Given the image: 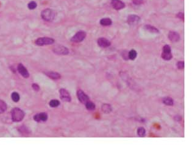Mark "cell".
I'll list each match as a JSON object with an SVG mask.
<instances>
[{
	"label": "cell",
	"instance_id": "1",
	"mask_svg": "<svg viewBox=\"0 0 192 145\" xmlns=\"http://www.w3.org/2000/svg\"><path fill=\"white\" fill-rule=\"evenodd\" d=\"M12 120L14 122H19L25 117V112L18 107H15L11 111Z\"/></svg>",
	"mask_w": 192,
	"mask_h": 145
},
{
	"label": "cell",
	"instance_id": "2",
	"mask_svg": "<svg viewBox=\"0 0 192 145\" xmlns=\"http://www.w3.org/2000/svg\"><path fill=\"white\" fill-rule=\"evenodd\" d=\"M41 17L42 19L46 21H51L54 19L55 13L52 9H46L41 12Z\"/></svg>",
	"mask_w": 192,
	"mask_h": 145
},
{
	"label": "cell",
	"instance_id": "3",
	"mask_svg": "<svg viewBox=\"0 0 192 145\" xmlns=\"http://www.w3.org/2000/svg\"><path fill=\"white\" fill-rule=\"evenodd\" d=\"M54 43V40L51 38H48V37H41V38L37 39L35 41V44L40 46L52 44Z\"/></svg>",
	"mask_w": 192,
	"mask_h": 145
},
{
	"label": "cell",
	"instance_id": "4",
	"mask_svg": "<svg viewBox=\"0 0 192 145\" xmlns=\"http://www.w3.org/2000/svg\"><path fill=\"white\" fill-rule=\"evenodd\" d=\"M162 58L166 61H169L173 58V55L171 54V50L170 46L167 44L163 46Z\"/></svg>",
	"mask_w": 192,
	"mask_h": 145
},
{
	"label": "cell",
	"instance_id": "5",
	"mask_svg": "<svg viewBox=\"0 0 192 145\" xmlns=\"http://www.w3.org/2000/svg\"><path fill=\"white\" fill-rule=\"evenodd\" d=\"M86 36V34L85 32L79 31L72 37L71 41L74 42V43H79V42H81L85 39Z\"/></svg>",
	"mask_w": 192,
	"mask_h": 145
},
{
	"label": "cell",
	"instance_id": "6",
	"mask_svg": "<svg viewBox=\"0 0 192 145\" xmlns=\"http://www.w3.org/2000/svg\"><path fill=\"white\" fill-rule=\"evenodd\" d=\"M53 50L55 54L59 55H67L69 54L68 49L66 47L61 45L55 46Z\"/></svg>",
	"mask_w": 192,
	"mask_h": 145
},
{
	"label": "cell",
	"instance_id": "7",
	"mask_svg": "<svg viewBox=\"0 0 192 145\" xmlns=\"http://www.w3.org/2000/svg\"><path fill=\"white\" fill-rule=\"evenodd\" d=\"M77 97L79 101L83 104H86L88 101H89V97L82 90H78L77 91Z\"/></svg>",
	"mask_w": 192,
	"mask_h": 145
},
{
	"label": "cell",
	"instance_id": "8",
	"mask_svg": "<svg viewBox=\"0 0 192 145\" xmlns=\"http://www.w3.org/2000/svg\"><path fill=\"white\" fill-rule=\"evenodd\" d=\"M60 97L63 101L66 102L71 101V96H70L69 92L65 89H60L59 90Z\"/></svg>",
	"mask_w": 192,
	"mask_h": 145
},
{
	"label": "cell",
	"instance_id": "9",
	"mask_svg": "<svg viewBox=\"0 0 192 145\" xmlns=\"http://www.w3.org/2000/svg\"><path fill=\"white\" fill-rule=\"evenodd\" d=\"M17 70H18V72H19L21 74V75L24 78H27L29 77V72L27 71V70L26 69V68L24 66H23V65L21 63H20L18 65Z\"/></svg>",
	"mask_w": 192,
	"mask_h": 145
},
{
	"label": "cell",
	"instance_id": "10",
	"mask_svg": "<svg viewBox=\"0 0 192 145\" xmlns=\"http://www.w3.org/2000/svg\"><path fill=\"white\" fill-rule=\"evenodd\" d=\"M128 23L131 26L136 25L139 23L140 18L136 15H130L128 17Z\"/></svg>",
	"mask_w": 192,
	"mask_h": 145
},
{
	"label": "cell",
	"instance_id": "11",
	"mask_svg": "<svg viewBox=\"0 0 192 145\" xmlns=\"http://www.w3.org/2000/svg\"><path fill=\"white\" fill-rule=\"evenodd\" d=\"M34 120L37 122H41V121H46L48 120V115L45 112H41L39 114H37L34 117Z\"/></svg>",
	"mask_w": 192,
	"mask_h": 145
},
{
	"label": "cell",
	"instance_id": "12",
	"mask_svg": "<svg viewBox=\"0 0 192 145\" xmlns=\"http://www.w3.org/2000/svg\"><path fill=\"white\" fill-rule=\"evenodd\" d=\"M111 4L112 7L116 10H120V9H122L125 6L124 3L120 1V0H112Z\"/></svg>",
	"mask_w": 192,
	"mask_h": 145
},
{
	"label": "cell",
	"instance_id": "13",
	"mask_svg": "<svg viewBox=\"0 0 192 145\" xmlns=\"http://www.w3.org/2000/svg\"><path fill=\"white\" fill-rule=\"evenodd\" d=\"M98 44L102 48H106L110 46V42L105 38H100L98 40Z\"/></svg>",
	"mask_w": 192,
	"mask_h": 145
},
{
	"label": "cell",
	"instance_id": "14",
	"mask_svg": "<svg viewBox=\"0 0 192 145\" xmlns=\"http://www.w3.org/2000/svg\"><path fill=\"white\" fill-rule=\"evenodd\" d=\"M168 38L172 42H177L180 40V36L176 32H170L168 34Z\"/></svg>",
	"mask_w": 192,
	"mask_h": 145
},
{
	"label": "cell",
	"instance_id": "15",
	"mask_svg": "<svg viewBox=\"0 0 192 145\" xmlns=\"http://www.w3.org/2000/svg\"><path fill=\"white\" fill-rule=\"evenodd\" d=\"M45 74L47 75L48 77H50L51 79H60V77H61V75L56 72H53V71H48V72H46Z\"/></svg>",
	"mask_w": 192,
	"mask_h": 145
},
{
	"label": "cell",
	"instance_id": "16",
	"mask_svg": "<svg viewBox=\"0 0 192 145\" xmlns=\"http://www.w3.org/2000/svg\"><path fill=\"white\" fill-rule=\"evenodd\" d=\"M144 28L145 30L149 32H151V33H153V34L159 33V30L157 29V28H156L155 27H153L151 25H146L144 27Z\"/></svg>",
	"mask_w": 192,
	"mask_h": 145
},
{
	"label": "cell",
	"instance_id": "17",
	"mask_svg": "<svg viewBox=\"0 0 192 145\" xmlns=\"http://www.w3.org/2000/svg\"><path fill=\"white\" fill-rule=\"evenodd\" d=\"M101 109L102 111V112H104V113L106 114H108V113H110V112H111L112 109V106L109 105V104H103L102 105V107H101Z\"/></svg>",
	"mask_w": 192,
	"mask_h": 145
},
{
	"label": "cell",
	"instance_id": "18",
	"mask_svg": "<svg viewBox=\"0 0 192 145\" xmlns=\"http://www.w3.org/2000/svg\"><path fill=\"white\" fill-rule=\"evenodd\" d=\"M112 21L110 19V18H102V19L100 21V24L103 26H108L112 24Z\"/></svg>",
	"mask_w": 192,
	"mask_h": 145
},
{
	"label": "cell",
	"instance_id": "19",
	"mask_svg": "<svg viewBox=\"0 0 192 145\" xmlns=\"http://www.w3.org/2000/svg\"><path fill=\"white\" fill-rule=\"evenodd\" d=\"M137 56V52H136V50H135L134 49H132L131 50H130L129 52L128 53V58L130 59V60H134L136 58Z\"/></svg>",
	"mask_w": 192,
	"mask_h": 145
},
{
	"label": "cell",
	"instance_id": "20",
	"mask_svg": "<svg viewBox=\"0 0 192 145\" xmlns=\"http://www.w3.org/2000/svg\"><path fill=\"white\" fill-rule=\"evenodd\" d=\"M163 103L167 106H173L174 101L171 97H165L163 99Z\"/></svg>",
	"mask_w": 192,
	"mask_h": 145
},
{
	"label": "cell",
	"instance_id": "21",
	"mask_svg": "<svg viewBox=\"0 0 192 145\" xmlns=\"http://www.w3.org/2000/svg\"><path fill=\"white\" fill-rule=\"evenodd\" d=\"M85 105H86V107L88 111H93L95 109V107H96L95 105L93 103L92 101H90V100L88 101Z\"/></svg>",
	"mask_w": 192,
	"mask_h": 145
},
{
	"label": "cell",
	"instance_id": "22",
	"mask_svg": "<svg viewBox=\"0 0 192 145\" xmlns=\"http://www.w3.org/2000/svg\"><path fill=\"white\" fill-rule=\"evenodd\" d=\"M7 105L4 101L0 100V114H3V112L7 110Z\"/></svg>",
	"mask_w": 192,
	"mask_h": 145
},
{
	"label": "cell",
	"instance_id": "23",
	"mask_svg": "<svg viewBox=\"0 0 192 145\" xmlns=\"http://www.w3.org/2000/svg\"><path fill=\"white\" fill-rule=\"evenodd\" d=\"M137 134L139 137H143L146 135V130L143 127H140L137 129Z\"/></svg>",
	"mask_w": 192,
	"mask_h": 145
},
{
	"label": "cell",
	"instance_id": "24",
	"mask_svg": "<svg viewBox=\"0 0 192 145\" xmlns=\"http://www.w3.org/2000/svg\"><path fill=\"white\" fill-rule=\"evenodd\" d=\"M11 98H12V100L14 101V102H15V103H17L18 101L20 100V95L18 94V93L16 92H14L12 93V95H11Z\"/></svg>",
	"mask_w": 192,
	"mask_h": 145
},
{
	"label": "cell",
	"instance_id": "25",
	"mask_svg": "<svg viewBox=\"0 0 192 145\" xmlns=\"http://www.w3.org/2000/svg\"><path fill=\"white\" fill-rule=\"evenodd\" d=\"M60 105V101L58 100H52L50 102V106L51 107H56Z\"/></svg>",
	"mask_w": 192,
	"mask_h": 145
},
{
	"label": "cell",
	"instance_id": "26",
	"mask_svg": "<svg viewBox=\"0 0 192 145\" xmlns=\"http://www.w3.org/2000/svg\"><path fill=\"white\" fill-rule=\"evenodd\" d=\"M20 131L21 133L23 134V135H27L29 133V130H28V129L25 126H21L20 128Z\"/></svg>",
	"mask_w": 192,
	"mask_h": 145
},
{
	"label": "cell",
	"instance_id": "27",
	"mask_svg": "<svg viewBox=\"0 0 192 145\" xmlns=\"http://www.w3.org/2000/svg\"><path fill=\"white\" fill-rule=\"evenodd\" d=\"M37 3L34 1H31L29 4H28V8H29L30 10H33V9H35L37 7Z\"/></svg>",
	"mask_w": 192,
	"mask_h": 145
},
{
	"label": "cell",
	"instance_id": "28",
	"mask_svg": "<svg viewBox=\"0 0 192 145\" xmlns=\"http://www.w3.org/2000/svg\"><path fill=\"white\" fill-rule=\"evenodd\" d=\"M177 67L179 69H183L184 68V62L180 61L177 63Z\"/></svg>",
	"mask_w": 192,
	"mask_h": 145
},
{
	"label": "cell",
	"instance_id": "29",
	"mask_svg": "<svg viewBox=\"0 0 192 145\" xmlns=\"http://www.w3.org/2000/svg\"><path fill=\"white\" fill-rule=\"evenodd\" d=\"M32 88H33V89L35 91H39L40 90V86L36 83L32 84Z\"/></svg>",
	"mask_w": 192,
	"mask_h": 145
},
{
	"label": "cell",
	"instance_id": "30",
	"mask_svg": "<svg viewBox=\"0 0 192 145\" xmlns=\"http://www.w3.org/2000/svg\"><path fill=\"white\" fill-rule=\"evenodd\" d=\"M132 2L136 5H139V4L143 3V0H132Z\"/></svg>",
	"mask_w": 192,
	"mask_h": 145
},
{
	"label": "cell",
	"instance_id": "31",
	"mask_svg": "<svg viewBox=\"0 0 192 145\" xmlns=\"http://www.w3.org/2000/svg\"><path fill=\"white\" fill-rule=\"evenodd\" d=\"M177 17H178V18H179L180 19H181V20H184V13H183L180 12L178 14H177Z\"/></svg>",
	"mask_w": 192,
	"mask_h": 145
}]
</instances>
